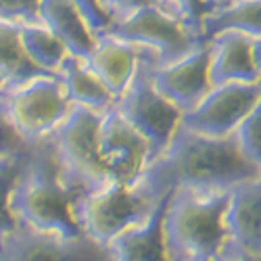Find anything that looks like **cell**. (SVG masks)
I'll use <instances>...</instances> for the list:
<instances>
[{
	"label": "cell",
	"mask_w": 261,
	"mask_h": 261,
	"mask_svg": "<svg viewBox=\"0 0 261 261\" xmlns=\"http://www.w3.org/2000/svg\"><path fill=\"white\" fill-rule=\"evenodd\" d=\"M234 138L243 153L261 167V94L255 107L247 113V117L236 127Z\"/></svg>",
	"instance_id": "cell-24"
},
{
	"label": "cell",
	"mask_w": 261,
	"mask_h": 261,
	"mask_svg": "<svg viewBox=\"0 0 261 261\" xmlns=\"http://www.w3.org/2000/svg\"><path fill=\"white\" fill-rule=\"evenodd\" d=\"M140 57L142 53L134 44L109 32H102L96 36V44L92 53L86 57V61L117 100V96L127 88L129 80L136 73Z\"/></svg>",
	"instance_id": "cell-15"
},
{
	"label": "cell",
	"mask_w": 261,
	"mask_h": 261,
	"mask_svg": "<svg viewBox=\"0 0 261 261\" xmlns=\"http://www.w3.org/2000/svg\"><path fill=\"white\" fill-rule=\"evenodd\" d=\"M169 194L171 190L144 222L127 228L123 234H119L107 245L115 261H171L163 234V215Z\"/></svg>",
	"instance_id": "cell-16"
},
{
	"label": "cell",
	"mask_w": 261,
	"mask_h": 261,
	"mask_svg": "<svg viewBox=\"0 0 261 261\" xmlns=\"http://www.w3.org/2000/svg\"><path fill=\"white\" fill-rule=\"evenodd\" d=\"M30 157V146L19 153H9L0 157V241L19 228V222L11 209V194Z\"/></svg>",
	"instance_id": "cell-22"
},
{
	"label": "cell",
	"mask_w": 261,
	"mask_h": 261,
	"mask_svg": "<svg viewBox=\"0 0 261 261\" xmlns=\"http://www.w3.org/2000/svg\"><path fill=\"white\" fill-rule=\"evenodd\" d=\"M0 98L3 115L28 144L48 138L73 107L57 73H42L17 84Z\"/></svg>",
	"instance_id": "cell-5"
},
{
	"label": "cell",
	"mask_w": 261,
	"mask_h": 261,
	"mask_svg": "<svg viewBox=\"0 0 261 261\" xmlns=\"http://www.w3.org/2000/svg\"><path fill=\"white\" fill-rule=\"evenodd\" d=\"M57 75L73 105L88 107L96 113H107L115 105L113 92L107 88L105 82L92 71L88 61L82 57L67 55L59 65Z\"/></svg>",
	"instance_id": "cell-18"
},
{
	"label": "cell",
	"mask_w": 261,
	"mask_h": 261,
	"mask_svg": "<svg viewBox=\"0 0 261 261\" xmlns=\"http://www.w3.org/2000/svg\"><path fill=\"white\" fill-rule=\"evenodd\" d=\"M107 32L140 48V53L153 61L155 67L178 61L207 42L159 5L138 9L129 17L111 23Z\"/></svg>",
	"instance_id": "cell-8"
},
{
	"label": "cell",
	"mask_w": 261,
	"mask_h": 261,
	"mask_svg": "<svg viewBox=\"0 0 261 261\" xmlns=\"http://www.w3.org/2000/svg\"><path fill=\"white\" fill-rule=\"evenodd\" d=\"M73 3L77 5V9L82 11V15L86 17L88 25L92 28V32L96 36L109 30V25H111V17H109L105 13V9L100 7V0H73Z\"/></svg>",
	"instance_id": "cell-26"
},
{
	"label": "cell",
	"mask_w": 261,
	"mask_h": 261,
	"mask_svg": "<svg viewBox=\"0 0 261 261\" xmlns=\"http://www.w3.org/2000/svg\"><path fill=\"white\" fill-rule=\"evenodd\" d=\"M0 115H3V98H0Z\"/></svg>",
	"instance_id": "cell-33"
},
{
	"label": "cell",
	"mask_w": 261,
	"mask_h": 261,
	"mask_svg": "<svg viewBox=\"0 0 261 261\" xmlns=\"http://www.w3.org/2000/svg\"><path fill=\"white\" fill-rule=\"evenodd\" d=\"M153 82L157 90L169 98L182 113L197 107L213 88L209 77V44L163 67H153Z\"/></svg>",
	"instance_id": "cell-12"
},
{
	"label": "cell",
	"mask_w": 261,
	"mask_h": 261,
	"mask_svg": "<svg viewBox=\"0 0 261 261\" xmlns=\"http://www.w3.org/2000/svg\"><path fill=\"white\" fill-rule=\"evenodd\" d=\"M42 73L48 71L32 63L21 44V25L0 19V75L7 80V88H13Z\"/></svg>",
	"instance_id": "cell-19"
},
{
	"label": "cell",
	"mask_w": 261,
	"mask_h": 261,
	"mask_svg": "<svg viewBox=\"0 0 261 261\" xmlns=\"http://www.w3.org/2000/svg\"><path fill=\"white\" fill-rule=\"evenodd\" d=\"M209 77L211 86L222 84H255L261 80L253 57V38L224 30L213 34L209 40Z\"/></svg>",
	"instance_id": "cell-13"
},
{
	"label": "cell",
	"mask_w": 261,
	"mask_h": 261,
	"mask_svg": "<svg viewBox=\"0 0 261 261\" xmlns=\"http://www.w3.org/2000/svg\"><path fill=\"white\" fill-rule=\"evenodd\" d=\"M21 44H23L32 63L48 73H57L63 59L69 55L63 42L42 23H23L21 25Z\"/></svg>",
	"instance_id": "cell-21"
},
{
	"label": "cell",
	"mask_w": 261,
	"mask_h": 261,
	"mask_svg": "<svg viewBox=\"0 0 261 261\" xmlns=\"http://www.w3.org/2000/svg\"><path fill=\"white\" fill-rule=\"evenodd\" d=\"M142 176L159 192L180 186L194 190H232L259 178L261 167L243 153L234 134L211 138L180 125L163 153L144 167Z\"/></svg>",
	"instance_id": "cell-1"
},
{
	"label": "cell",
	"mask_w": 261,
	"mask_h": 261,
	"mask_svg": "<svg viewBox=\"0 0 261 261\" xmlns=\"http://www.w3.org/2000/svg\"><path fill=\"white\" fill-rule=\"evenodd\" d=\"M228 3H234V0H226V5H228Z\"/></svg>",
	"instance_id": "cell-34"
},
{
	"label": "cell",
	"mask_w": 261,
	"mask_h": 261,
	"mask_svg": "<svg viewBox=\"0 0 261 261\" xmlns=\"http://www.w3.org/2000/svg\"><path fill=\"white\" fill-rule=\"evenodd\" d=\"M155 5H159L169 15L178 17L186 28H190L199 36H203V25L207 17L215 11L213 0H155Z\"/></svg>",
	"instance_id": "cell-23"
},
{
	"label": "cell",
	"mask_w": 261,
	"mask_h": 261,
	"mask_svg": "<svg viewBox=\"0 0 261 261\" xmlns=\"http://www.w3.org/2000/svg\"><path fill=\"white\" fill-rule=\"evenodd\" d=\"M228 236L226 251L261 255V176L230 190Z\"/></svg>",
	"instance_id": "cell-14"
},
{
	"label": "cell",
	"mask_w": 261,
	"mask_h": 261,
	"mask_svg": "<svg viewBox=\"0 0 261 261\" xmlns=\"http://www.w3.org/2000/svg\"><path fill=\"white\" fill-rule=\"evenodd\" d=\"M253 57H255V65L261 75V38H253Z\"/></svg>",
	"instance_id": "cell-30"
},
{
	"label": "cell",
	"mask_w": 261,
	"mask_h": 261,
	"mask_svg": "<svg viewBox=\"0 0 261 261\" xmlns=\"http://www.w3.org/2000/svg\"><path fill=\"white\" fill-rule=\"evenodd\" d=\"M146 5H155V0H100V7L111 17V23L129 17Z\"/></svg>",
	"instance_id": "cell-27"
},
{
	"label": "cell",
	"mask_w": 261,
	"mask_h": 261,
	"mask_svg": "<svg viewBox=\"0 0 261 261\" xmlns=\"http://www.w3.org/2000/svg\"><path fill=\"white\" fill-rule=\"evenodd\" d=\"M100 123L102 113L73 105L69 115L48 136L65 176L84 190H96L111 182L98 153Z\"/></svg>",
	"instance_id": "cell-7"
},
{
	"label": "cell",
	"mask_w": 261,
	"mask_h": 261,
	"mask_svg": "<svg viewBox=\"0 0 261 261\" xmlns=\"http://www.w3.org/2000/svg\"><path fill=\"white\" fill-rule=\"evenodd\" d=\"M217 261H261V255L241 253V251H226Z\"/></svg>",
	"instance_id": "cell-29"
},
{
	"label": "cell",
	"mask_w": 261,
	"mask_h": 261,
	"mask_svg": "<svg viewBox=\"0 0 261 261\" xmlns=\"http://www.w3.org/2000/svg\"><path fill=\"white\" fill-rule=\"evenodd\" d=\"M0 19L13 23H40V0H0Z\"/></svg>",
	"instance_id": "cell-25"
},
{
	"label": "cell",
	"mask_w": 261,
	"mask_h": 261,
	"mask_svg": "<svg viewBox=\"0 0 261 261\" xmlns=\"http://www.w3.org/2000/svg\"><path fill=\"white\" fill-rule=\"evenodd\" d=\"M167 192H159L142 173L134 182H109L86 190L77 201V222L94 241L109 245L155 211Z\"/></svg>",
	"instance_id": "cell-4"
},
{
	"label": "cell",
	"mask_w": 261,
	"mask_h": 261,
	"mask_svg": "<svg viewBox=\"0 0 261 261\" xmlns=\"http://www.w3.org/2000/svg\"><path fill=\"white\" fill-rule=\"evenodd\" d=\"M7 90V80L3 77V75H0V94H3Z\"/></svg>",
	"instance_id": "cell-31"
},
{
	"label": "cell",
	"mask_w": 261,
	"mask_h": 261,
	"mask_svg": "<svg viewBox=\"0 0 261 261\" xmlns=\"http://www.w3.org/2000/svg\"><path fill=\"white\" fill-rule=\"evenodd\" d=\"M261 94V80L255 84H222L213 86L209 94L182 117V125L190 132L211 138H226L255 107Z\"/></svg>",
	"instance_id": "cell-10"
},
{
	"label": "cell",
	"mask_w": 261,
	"mask_h": 261,
	"mask_svg": "<svg viewBox=\"0 0 261 261\" xmlns=\"http://www.w3.org/2000/svg\"><path fill=\"white\" fill-rule=\"evenodd\" d=\"M230 190L173 188L163 215L171 261H217L230 245Z\"/></svg>",
	"instance_id": "cell-3"
},
{
	"label": "cell",
	"mask_w": 261,
	"mask_h": 261,
	"mask_svg": "<svg viewBox=\"0 0 261 261\" xmlns=\"http://www.w3.org/2000/svg\"><path fill=\"white\" fill-rule=\"evenodd\" d=\"M86 190L71 182L48 138L30 144L25 169L11 194V209L21 226L63 238L84 236L77 201Z\"/></svg>",
	"instance_id": "cell-2"
},
{
	"label": "cell",
	"mask_w": 261,
	"mask_h": 261,
	"mask_svg": "<svg viewBox=\"0 0 261 261\" xmlns=\"http://www.w3.org/2000/svg\"><path fill=\"white\" fill-rule=\"evenodd\" d=\"M224 30H236L251 38H261V0H234L215 9L203 25V36L209 40Z\"/></svg>",
	"instance_id": "cell-20"
},
{
	"label": "cell",
	"mask_w": 261,
	"mask_h": 261,
	"mask_svg": "<svg viewBox=\"0 0 261 261\" xmlns=\"http://www.w3.org/2000/svg\"><path fill=\"white\" fill-rule=\"evenodd\" d=\"M98 153L111 182H134L150 161L148 142L123 119L115 105L102 113Z\"/></svg>",
	"instance_id": "cell-11"
},
{
	"label": "cell",
	"mask_w": 261,
	"mask_h": 261,
	"mask_svg": "<svg viewBox=\"0 0 261 261\" xmlns=\"http://www.w3.org/2000/svg\"><path fill=\"white\" fill-rule=\"evenodd\" d=\"M153 61L142 55L127 88L115 100V109L123 119L136 127L148 142L150 161L165 150L184 117L180 109L157 90L153 82Z\"/></svg>",
	"instance_id": "cell-6"
},
{
	"label": "cell",
	"mask_w": 261,
	"mask_h": 261,
	"mask_svg": "<svg viewBox=\"0 0 261 261\" xmlns=\"http://www.w3.org/2000/svg\"><path fill=\"white\" fill-rule=\"evenodd\" d=\"M0 261H115L107 245L88 234L63 238L21 226L0 241Z\"/></svg>",
	"instance_id": "cell-9"
},
{
	"label": "cell",
	"mask_w": 261,
	"mask_h": 261,
	"mask_svg": "<svg viewBox=\"0 0 261 261\" xmlns=\"http://www.w3.org/2000/svg\"><path fill=\"white\" fill-rule=\"evenodd\" d=\"M40 23L63 42L69 55L86 59L96 44V34L73 0H40Z\"/></svg>",
	"instance_id": "cell-17"
},
{
	"label": "cell",
	"mask_w": 261,
	"mask_h": 261,
	"mask_svg": "<svg viewBox=\"0 0 261 261\" xmlns=\"http://www.w3.org/2000/svg\"><path fill=\"white\" fill-rule=\"evenodd\" d=\"M30 144L21 138L13 125L7 121L5 115H0V157L9 155V153H19V150H25Z\"/></svg>",
	"instance_id": "cell-28"
},
{
	"label": "cell",
	"mask_w": 261,
	"mask_h": 261,
	"mask_svg": "<svg viewBox=\"0 0 261 261\" xmlns=\"http://www.w3.org/2000/svg\"><path fill=\"white\" fill-rule=\"evenodd\" d=\"M213 5H215V9H220V7L226 5V0H213Z\"/></svg>",
	"instance_id": "cell-32"
}]
</instances>
